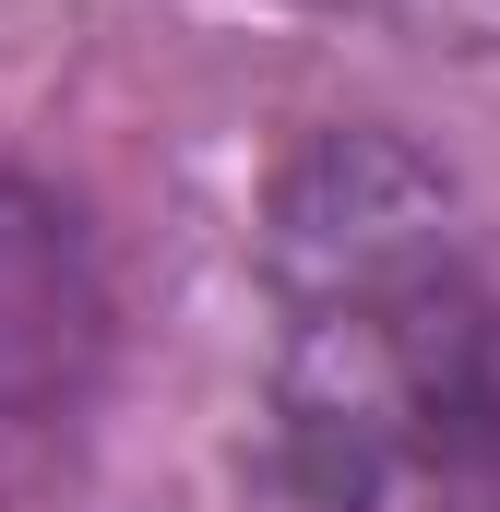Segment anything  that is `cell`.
<instances>
[{
    "mask_svg": "<svg viewBox=\"0 0 500 512\" xmlns=\"http://www.w3.org/2000/svg\"><path fill=\"white\" fill-rule=\"evenodd\" d=\"M274 286H286V453L322 501H370L417 477L441 382L465 334L489 322L453 203L393 143H322L274 215Z\"/></svg>",
    "mask_w": 500,
    "mask_h": 512,
    "instance_id": "cell-1",
    "label": "cell"
},
{
    "mask_svg": "<svg viewBox=\"0 0 500 512\" xmlns=\"http://www.w3.org/2000/svg\"><path fill=\"white\" fill-rule=\"evenodd\" d=\"M96 346H108V274L72 203L0 167V417H60L96 382Z\"/></svg>",
    "mask_w": 500,
    "mask_h": 512,
    "instance_id": "cell-2",
    "label": "cell"
},
{
    "mask_svg": "<svg viewBox=\"0 0 500 512\" xmlns=\"http://www.w3.org/2000/svg\"><path fill=\"white\" fill-rule=\"evenodd\" d=\"M417 477L441 489V512H500V310L465 334V358L441 382V417H429Z\"/></svg>",
    "mask_w": 500,
    "mask_h": 512,
    "instance_id": "cell-3",
    "label": "cell"
}]
</instances>
